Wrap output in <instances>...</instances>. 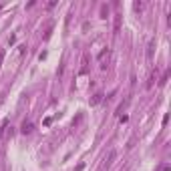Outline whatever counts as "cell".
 <instances>
[{
    "label": "cell",
    "mask_w": 171,
    "mask_h": 171,
    "mask_svg": "<svg viewBox=\"0 0 171 171\" xmlns=\"http://www.w3.org/2000/svg\"><path fill=\"white\" fill-rule=\"evenodd\" d=\"M155 81H157V77H155V72H151V75H149V81H147V89H151V87L155 85Z\"/></svg>",
    "instance_id": "obj_5"
},
{
    "label": "cell",
    "mask_w": 171,
    "mask_h": 171,
    "mask_svg": "<svg viewBox=\"0 0 171 171\" xmlns=\"http://www.w3.org/2000/svg\"><path fill=\"white\" fill-rule=\"evenodd\" d=\"M121 30V16H115V34Z\"/></svg>",
    "instance_id": "obj_6"
},
{
    "label": "cell",
    "mask_w": 171,
    "mask_h": 171,
    "mask_svg": "<svg viewBox=\"0 0 171 171\" xmlns=\"http://www.w3.org/2000/svg\"><path fill=\"white\" fill-rule=\"evenodd\" d=\"M107 54H109V51H103L101 54H99V61H103V58H105V56H107Z\"/></svg>",
    "instance_id": "obj_9"
},
{
    "label": "cell",
    "mask_w": 171,
    "mask_h": 171,
    "mask_svg": "<svg viewBox=\"0 0 171 171\" xmlns=\"http://www.w3.org/2000/svg\"><path fill=\"white\" fill-rule=\"evenodd\" d=\"M103 101V95L101 93H97V95H93V99H91V105H99Z\"/></svg>",
    "instance_id": "obj_4"
},
{
    "label": "cell",
    "mask_w": 171,
    "mask_h": 171,
    "mask_svg": "<svg viewBox=\"0 0 171 171\" xmlns=\"http://www.w3.org/2000/svg\"><path fill=\"white\" fill-rule=\"evenodd\" d=\"M32 129H34V125L30 123V121H24L22 123V127H20V131L24 133V135H28V133H32Z\"/></svg>",
    "instance_id": "obj_1"
},
{
    "label": "cell",
    "mask_w": 171,
    "mask_h": 171,
    "mask_svg": "<svg viewBox=\"0 0 171 171\" xmlns=\"http://www.w3.org/2000/svg\"><path fill=\"white\" fill-rule=\"evenodd\" d=\"M133 8H135V10H141V8H143V4H141V2H135V4H133Z\"/></svg>",
    "instance_id": "obj_8"
},
{
    "label": "cell",
    "mask_w": 171,
    "mask_h": 171,
    "mask_svg": "<svg viewBox=\"0 0 171 171\" xmlns=\"http://www.w3.org/2000/svg\"><path fill=\"white\" fill-rule=\"evenodd\" d=\"M6 125H8V121H4V123H2V127H0V139H2V133H4V129H6Z\"/></svg>",
    "instance_id": "obj_7"
},
{
    "label": "cell",
    "mask_w": 171,
    "mask_h": 171,
    "mask_svg": "<svg viewBox=\"0 0 171 171\" xmlns=\"http://www.w3.org/2000/svg\"><path fill=\"white\" fill-rule=\"evenodd\" d=\"M163 171H171V167H169V165H165V167H163Z\"/></svg>",
    "instance_id": "obj_11"
},
{
    "label": "cell",
    "mask_w": 171,
    "mask_h": 171,
    "mask_svg": "<svg viewBox=\"0 0 171 171\" xmlns=\"http://www.w3.org/2000/svg\"><path fill=\"white\" fill-rule=\"evenodd\" d=\"M2 61H4V51H0V67H2Z\"/></svg>",
    "instance_id": "obj_10"
},
{
    "label": "cell",
    "mask_w": 171,
    "mask_h": 171,
    "mask_svg": "<svg viewBox=\"0 0 171 171\" xmlns=\"http://www.w3.org/2000/svg\"><path fill=\"white\" fill-rule=\"evenodd\" d=\"M153 51H155V40H149V46H147V58H153Z\"/></svg>",
    "instance_id": "obj_3"
},
{
    "label": "cell",
    "mask_w": 171,
    "mask_h": 171,
    "mask_svg": "<svg viewBox=\"0 0 171 171\" xmlns=\"http://www.w3.org/2000/svg\"><path fill=\"white\" fill-rule=\"evenodd\" d=\"M115 157H117V153H115V151H111V153H109V157L105 159V163H103V167H109V165H111V163L115 161Z\"/></svg>",
    "instance_id": "obj_2"
}]
</instances>
